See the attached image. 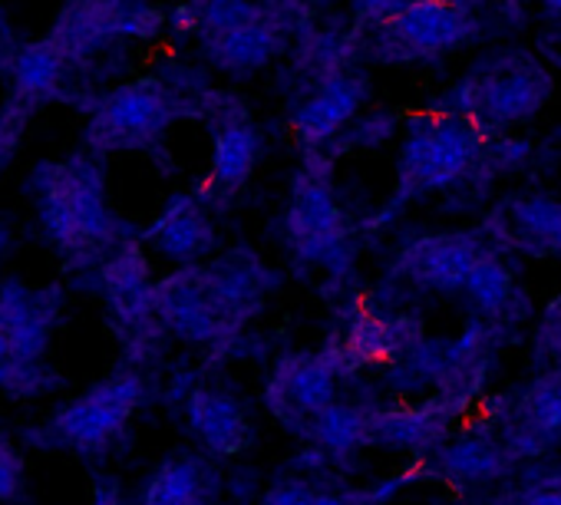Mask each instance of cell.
Segmentation results:
<instances>
[{
    "label": "cell",
    "instance_id": "484cf974",
    "mask_svg": "<svg viewBox=\"0 0 561 505\" xmlns=\"http://www.w3.org/2000/svg\"><path fill=\"white\" fill-rule=\"evenodd\" d=\"M370 416H374V406L331 403L324 413H318L308 423L301 439H308L311 446H318L321 452L334 459H351L357 449L370 446Z\"/></svg>",
    "mask_w": 561,
    "mask_h": 505
},
{
    "label": "cell",
    "instance_id": "6da1fadb",
    "mask_svg": "<svg viewBox=\"0 0 561 505\" xmlns=\"http://www.w3.org/2000/svg\"><path fill=\"white\" fill-rule=\"evenodd\" d=\"M554 80L545 60L525 47L492 50L479 57L469 73L446 93V110L469 119L485 136L528 123L551 100Z\"/></svg>",
    "mask_w": 561,
    "mask_h": 505
},
{
    "label": "cell",
    "instance_id": "7c38bea8",
    "mask_svg": "<svg viewBox=\"0 0 561 505\" xmlns=\"http://www.w3.org/2000/svg\"><path fill=\"white\" fill-rule=\"evenodd\" d=\"M499 436L515 462L561 446V370L535 374L502 410Z\"/></svg>",
    "mask_w": 561,
    "mask_h": 505
},
{
    "label": "cell",
    "instance_id": "d6986e66",
    "mask_svg": "<svg viewBox=\"0 0 561 505\" xmlns=\"http://www.w3.org/2000/svg\"><path fill=\"white\" fill-rule=\"evenodd\" d=\"M512 466H515V459L508 456L499 429H489V426L466 429L430 456L433 475H439L443 482H449L456 489L492 485V482L505 479L512 472Z\"/></svg>",
    "mask_w": 561,
    "mask_h": 505
},
{
    "label": "cell",
    "instance_id": "d4e9b609",
    "mask_svg": "<svg viewBox=\"0 0 561 505\" xmlns=\"http://www.w3.org/2000/svg\"><path fill=\"white\" fill-rule=\"evenodd\" d=\"M221 492L218 469L202 456L165 459L142 485V505H215Z\"/></svg>",
    "mask_w": 561,
    "mask_h": 505
},
{
    "label": "cell",
    "instance_id": "ac0fdd59",
    "mask_svg": "<svg viewBox=\"0 0 561 505\" xmlns=\"http://www.w3.org/2000/svg\"><path fill=\"white\" fill-rule=\"evenodd\" d=\"M205 275H208L211 295H215L231 334L238 337L244 331V324L264 308V298L274 288V275L264 268V262L251 248L225 251L221 259L205 265Z\"/></svg>",
    "mask_w": 561,
    "mask_h": 505
},
{
    "label": "cell",
    "instance_id": "ba28073f",
    "mask_svg": "<svg viewBox=\"0 0 561 505\" xmlns=\"http://www.w3.org/2000/svg\"><path fill=\"white\" fill-rule=\"evenodd\" d=\"M344 374L347 370L331 344L324 351L288 354L271 370V380L264 387V406L288 433L301 436L318 413L337 403V380Z\"/></svg>",
    "mask_w": 561,
    "mask_h": 505
},
{
    "label": "cell",
    "instance_id": "ffe728a7",
    "mask_svg": "<svg viewBox=\"0 0 561 505\" xmlns=\"http://www.w3.org/2000/svg\"><path fill=\"white\" fill-rule=\"evenodd\" d=\"M185 423L195 443L215 456V459H231L251 443V420L244 406L215 387H195L185 400Z\"/></svg>",
    "mask_w": 561,
    "mask_h": 505
},
{
    "label": "cell",
    "instance_id": "3957f363",
    "mask_svg": "<svg viewBox=\"0 0 561 505\" xmlns=\"http://www.w3.org/2000/svg\"><path fill=\"white\" fill-rule=\"evenodd\" d=\"M34 188L41 221L67 259L96 262V255L116 241V218L106 205L103 175L90 159L41 165Z\"/></svg>",
    "mask_w": 561,
    "mask_h": 505
},
{
    "label": "cell",
    "instance_id": "52a82bcc",
    "mask_svg": "<svg viewBox=\"0 0 561 505\" xmlns=\"http://www.w3.org/2000/svg\"><path fill=\"white\" fill-rule=\"evenodd\" d=\"M499 344H502V328L472 318L469 328L456 341H426L423 337L403 357V370L413 380L433 383L436 393L453 397L456 403L469 406V400L485 387V380L492 374Z\"/></svg>",
    "mask_w": 561,
    "mask_h": 505
},
{
    "label": "cell",
    "instance_id": "9c48e42d",
    "mask_svg": "<svg viewBox=\"0 0 561 505\" xmlns=\"http://www.w3.org/2000/svg\"><path fill=\"white\" fill-rule=\"evenodd\" d=\"M142 393L146 387L139 374H116L64 406L54 416L50 433L80 452H103L126 429L129 416L142 403Z\"/></svg>",
    "mask_w": 561,
    "mask_h": 505
},
{
    "label": "cell",
    "instance_id": "d590c367",
    "mask_svg": "<svg viewBox=\"0 0 561 505\" xmlns=\"http://www.w3.org/2000/svg\"><path fill=\"white\" fill-rule=\"evenodd\" d=\"M0 244H4V228H0Z\"/></svg>",
    "mask_w": 561,
    "mask_h": 505
},
{
    "label": "cell",
    "instance_id": "e0dca14e",
    "mask_svg": "<svg viewBox=\"0 0 561 505\" xmlns=\"http://www.w3.org/2000/svg\"><path fill=\"white\" fill-rule=\"evenodd\" d=\"M423 341L420 318L413 314H380V311H354L344 334L331 341L344 370H360L374 364L403 360Z\"/></svg>",
    "mask_w": 561,
    "mask_h": 505
},
{
    "label": "cell",
    "instance_id": "cb8c5ba5",
    "mask_svg": "<svg viewBox=\"0 0 561 505\" xmlns=\"http://www.w3.org/2000/svg\"><path fill=\"white\" fill-rule=\"evenodd\" d=\"M208 60L231 73V77H251L254 70L267 67L274 60V54L285 44V34H280V24L264 11L261 18L238 24L231 31H221L215 37H202Z\"/></svg>",
    "mask_w": 561,
    "mask_h": 505
},
{
    "label": "cell",
    "instance_id": "e575fe53",
    "mask_svg": "<svg viewBox=\"0 0 561 505\" xmlns=\"http://www.w3.org/2000/svg\"><path fill=\"white\" fill-rule=\"evenodd\" d=\"M14 351H11V341H8V334L0 331V383H4L8 377H11V370H14Z\"/></svg>",
    "mask_w": 561,
    "mask_h": 505
},
{
    "label": "cell",
    "instance_id": "f546056e",
    "mask_svg": "<svg viewBox=\"0 0 561 505\" xmlns=\"http://www.w3.org/2000/svg\"><path fill=\"white\" fill-rule=\"evenodd\" d=\"M492 505H561V472L538 475V479L525 482L522 489L499 495Z\"/></svg>",
    "mask_w": 561,
    "mask_h": 505
},
{
    "label": "cell",
    "instance_id": "5b68a950",
    "mask_svg": "<svg viewBox=\"0 0 561 505\" xmlns=\"http://www.w3.org/2000/svg\"><path fill=\"white\" fill-rule=\"evenodd\" d=\"M479 31L472 0H413L390 21L367 27L364 47L377 64H416L466 47Z\"/></svg>",
    "mask_w": 561,
    "mask_h": 505
},
{
    "label": "cell",
    "instance_id": "603a6c76",
    "mask_svg": "<svg viewBox=\"0 0 561 505\" xmlns=\"http://www.w3.org/2000/svg\"><path fill=\"white\" fill-rule=\"evenodd\" d=\"M472 314L485 324H495L502 331L522 324L531 314V301L522 291V285L515 282V275L505 268V262L499 259V251H485L482 262L472 268L462 295H459Z\"/></svg>",
    "mask_w": 561,
    "mask_h": 505
},
{
    "label": "cell",
    "instance_id": "7a4b0ae2",
    "mask_svg": "<svg viewBox=\"0 0 561 505\" xmlns=\"http://www.w3.org/2000/svg\"><path fill=\"white\" fill-rule=\"evenodd\" d=\"M489 139L492 136L479 133L469 119L449 113L446 106L410 116L390 205L407 208L410 202L446 192L479 172L489 179Z\"/></svg>",
    "mask_w": 561,
    "mask_h": 505
},
{
    "label": "cell",
    "instance_id": "2e32d148",
    "mask_svg": "<svg viewBox=\"0 0 561 505\" xmlns=\"http://www.w3.org/2000/svg\"><path fill=\"white\" fill-rule=\"evenodd\" d=\"M485 238L522 255H561V198L515 195L499 202L485 218Z\"/></svg>",
    "mask_w": 561,
    "mask_h": 505
},
{
    "label": "cell",
    "instance_id": "4dcf8cb0",
    "mask_svg": "<svg viewBox=\"0 0 561 505\" xmlns=\"http://www.w3.org/2000/svg\"><path fill=\"white\" fill-rule=\"evenodd\" d=\"M502 11L515 27H525V24L554 27V24H561V0H505Z\"/></svg>",
    "mask_w": 561,
    "mask_h": 505
},
{
    "label": "cell",
    "instance_id": "1f68e13d",
    "mask_svg": "<svg viewBox=\"0 0 561 505\" xmlns=\"http://www.w3.org/2000/svg\"><path fill=\"white\" fill-rule=\"evenodd\" d=\"M21 492V456L0 436V498H14Z\"/></svg>",
    "mask_w": 561,
    "mask_h": 505
},
{
    "label": "cell",
    "instance_id": "4fadbf2b",
    "mask_svg": "<svg viewBox=\"0 0 561 505\" xmlns=\"http://www.w3.org/2000/svg\"><path fill=\"white\" fill-rule=\"evenodd\" d=\"M156 314L165 331L188 344L234 341L205 275V265H188L156 285Z\"/></svg>",
    "mask_w": 561,
    "mask_h": 505
},
{
    "label": "cell",
    "instance_id": "30bf717a",
    "mask_svg": "<svg viewBox=\"0 0 561 505\" xmlns=\"http://www.w3.org/2000/svg\"><path fill=\"white\" fill-rule=\"evenodd\" d=\"M205 116L215 123V139H211V169L198 188V198L205 205H225L251 179L261 159V133L248 119L244 106L234 103L231 96L208 93Z\"/></svg>",
    "mask_w": 561,
    "mask_h": 505
},
{
    "label": "cell",
    "instance_id": "9a60e30c",
    "mask_svg": "<svg viewBox=\"0 0 561 505\" xmlns=\"http://www.w3.org/2000/svg\"><path fill=\"white\" fill-rule=\"evenodd\" d=\"M466 406L453 397L436 393L426 403H403L390 410H377L370 416V446L397 449V452H416L433 456L439 446L453 439V420Z\"/></svg>",
    "mask_w": 561,
    "mask_h": 505
},
{
    "label": "cell",
    "instance_id": "836d02e7",
    "mask_svg": "<svg viewBox=\"0 0 561 505\" xmlns=\"http://www.w3.org/2000/svg\"><path fill=\"white\" fill-rule=\"evenodd\" d=\"M18 136H21V119H18V123H14V119H11V123H0V165L8 162V156H11Z\"/></svg>",
    "mask_w": 561,
    "mask_h": 505
},
{
    "label": "cell",
    "instance_id": "83f0119b",
    "mask_svg": "<svg viewBox=\"0 0 561 505\" xmlns=\"http://www.w3.org/2000/svg\"><path fill=\"white\" fill-rule=\"evenodd\" d=\"M257 505H374L370 498L354 495H341V492H324L305 479H285V482H274Z\"/></svg>",
    "mask_w": 561,
    "mask_h": 505
},
{
    "label": "cell",
    "instance_id": "277c9868",
    "mask_svg": "<svg viewBox=\"0 0 561 505\" xmlns=\"http://www.w3.org/2000/svg\"><path fill=\"white\" fill-rule=\"evenodd\" d=\"M280 234H285V244L298 262L324 268L331 275L347 272L354 262V228L337 205L328 169L318 156H308L305 169L291 182Z\"/></svg>",
    "mask_w": 561,
    "mask_h": 505
},
{
    "label": "cell",
    "instance_id": "5bb4252c",
    "mask_svg": "<svg viewBox=\"0 0 561 505\" xmlns=\"http://www.w3.org/2000/svg\"><path fill=\"white\" fill-rule=\"evenodd\" d=\"M370 100V80L360 70H341L334 77L314 80V90L291 113V133L308 156L324 152Z\"/></svg>",
    "mask_w": 561,
    "mask_h": 505
},
{
    "label": "cell",
    "instance_id": "8fae6325",
    "mask_svg": "<svg viewBox=\"0 0 561 505\" xmlns=\"http://www.w3.org/2000/svg\"><path fill=\"white\" fill-rule=\"evenodd\" d=\"M485 251H492L485 231H439L407 244L393 272L416 291L459 298Z\"/></svg>",
    "mask_w": 561,
    "mask_h": 505
},
{
    "label": "cell",
    "instance_id": "7402d4cb",
    "mask_svg": "<svg viewBox=\"0 0 561 505\" xmlns=\"http://www.w3.org/2000/svg\"><path fill=\"white\" fill-rule=\"evenodd\" d=\"M103 291L116 321L136 334H146L159 324L156 314V285L149 282V265L136 244H123L103 265Z\"/></svg>",
    "mask_w": 561,
    "mask_h": 505
},
{
    "label": "cell",
    "instance_id": "d6a6232c",
    "mask_svg": "<svg viewBox=\"0 0 561 505\" xmlns=\"http://www.w3.org/2000/svg\"><path fill=\"white\" fill-rule=\"evenodd\" d=\"M535 54H538L548 67L561 70V24L541 27V31H538V37H535Z\"/></svg>",
    "mask_w": 561,
    "mask_h": 505
},
{
    "label": "cell",
    "instance_id": "4316f807",
    "mask_svg": "<svg viewBox=\"0 0 561 505\" xmlns=\"http://www.w3.org/2000/svg\"><path fill=\"white\" fill-rule=\"evenodd\" d=\"M64 70V54L54 44H31L14 60V83L27 100L54 93Z\"/></svg>",
    "mask_w": 561,
    "mask_h": 505
},
{
    "label": "cell",
    "instance_id": "8992f818",
    "mask_svg": "<svg viewBox=\"0 0 561 505\" xmlns=\"http://www.w3.org/2000/svg\"><path fill=\"white\" fill-rule=\"evenodd\" d=\"M179 116H205V100L192 103L162 80H136L100 106L90 123V146L100 152L149 149Z\"/></svg>",
    "mask_w": 561,
    "mask_h": 505
},
{
    "label": "cell",
    "instance_id": "44dd1931",
    "mask_svg": "<svg viewBox=\"0 0 561 505\" xmlns=\"http://www.w3.org/2000/svg\"><path fill=\"white\" fill-rule=\"evenodd\" d=\"M146 241L169 262L188 268V265H202V259L211 255L218 238L205 211V202L195 195H175L146 231Z\"/></svg>",
    "mask_w": 561,
    "mask_h": 505
},
{
    "label": "cell",
    "instance_id": "f1b7e54d",
    "mask_svg": "<svg viewBox=\"0 0 561 505\" xmlns=\"http://www.w3.org/2000/svg\"><path fill=\"white\" fill-rule=\"evenodd\" d=\"M531 364H535V374L561 370V295L545 308V314L538 321L535 344H531Z\"/></svg>",
    "mask_w": 561,
    "mask_h": 505
}]
</instances>
